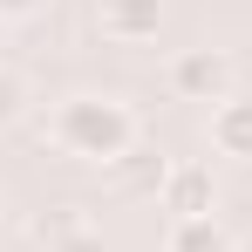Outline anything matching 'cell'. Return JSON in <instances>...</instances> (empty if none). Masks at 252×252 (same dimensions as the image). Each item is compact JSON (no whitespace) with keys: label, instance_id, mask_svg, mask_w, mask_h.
<instances>
[{"label":"cell","instance_id":"3957f363","mask_svg":"<svg viewBox=\"0 0 252 252\" xmlns=\"http://www.w3.org/2000/svg\"><path fill=\"white\" fill-rule=\"evenodd\" d=\"M95 28H102L109 41H123V48L157 41V28H164V0H102V7H95Z\"/></svg>","mask_w":252,"mask_h":252},{"label":"cell","instance_id":"9c48e42d","mask_svg":"<svg viewBox=\"0 0 252 252\" xmlns=\"http://www.w3.org/2000/svg\"><path fill=\"white\" fill-rule=\"evenodd\" d=\"M48 0H0V21H34Z\"/></svg>","mask_w":252,"mask_h":252},{"label":"cell","instance_id":"8992f818","mask_svg":"<svg viewBox=\"0 0 252 252\" xmlns=\"http://www.w3.org/2000/svg\"><path fill=\"white\" fill-rule=\"evenodd\" d=\"M164 252H239V239L218 225V211H211V218H170Z\"/></svg>","mask_w":252,"mask_h":252},{"label":"cell","instance_id":"6da1fadb","mask_svg":"<svg viewBox=\"0 0 252 252\" xmlns=\"http://www.w3.org/2000/svg\"><path fill=\"white\" fill-rule=\"evenodd\" d=\"M48 136H55V150H68L82 164H116L136 150V116L116 95H68L48 116Z\"/></svg>","mask_w":252,"mask_h":252},{"label":"cell","instance_id":"52a82bcc","mask_svg":"<svg viewBox=\"0 0 252 252\" xmlns=\"http://www.w3.org/2000/svg\"><path fill=\"white\" fill-rule=\"evenodd\" d=\"M21 109H28V75L0 62V129H7V123H21Z\"/></svg>","mask_w":252,"mask_h":252},{"label":"cell","instance_id":"7c38bea8","mask_svg":"<svg viewBox=\"0 0 252 252\" xmlns=\"http://www.w3.org/2000/svg\"><path fill=\"white\" fill-rule=\"evenodd\" d=\"M0 41H7V21H0Z\"/></svg>","mask_w":252,"mask_h":252},{"label":"cell","instance_id":"5b68a950","mask_svg":"<svg viewBox=\"0 0 252 252\" xmlns=\"http://www.w3.org/2000/svg\"><path fill=\"white\" fill-rule=\"evenodd\" d=\"M211 150L218 157H239L252 164V95H225V102H211Z\"/></svg>","mask_w":252,"mask_h":252},{"label":"cell","instance_id":"ba28073f","mask_svg":"<svg viewBox=\"0 0 252 252\" xmlns=\"http://www.w3.org/2000/svg\"><path fill=\"white\" fill-rule=\"evenodd\" d=\"M48 252H102V232H89V225H75V232H62Z\"/></svg>","mask_w":252,"mask_h":252},{"label":"cell","instance_id":"277c9868","mask_svg":"<svg viewBox=\"0 0 252 252\" xmlns=\"http://www.w3.org/2000/svg\"><path fill=\"white\" fill-rule=\"evenodd\" d=\"M157 191H164L170 218H211V211H218V191H211V170L205 164H170Z\"/></svg>","mask_w":252,"mask_h":252},{"label":"cell","instance_id":"30bf717a","mask_svg":"<svg viewBox=\"0 0 252 252\" xmlns=\"http://www.w3.org/2000/svg\"><path fill=\"white\" fill-rule=\"evenodd\" d=\"M239 252H252V232H246V239H239Z\"/></svg>","mask_w":252,"mask_h":252},{"label":"cell","instance_id":"7a4b0ae2","mask_svg":"<svg viewBox=\"0 0 252 252\" xmlns=\"http://www.w3.org/2000/svg\"><path fill=\"white\" fill-rule=\"evenodd\" d=\"M170 95H184V102H225L232 95V55L225 48H184L170 62Z\"/></svg>","mask_w":252,"mask_h":252},{"label":"cell","instance_id":"8fae6325","mask_svg":"<svg viewBox=\"0 0 252 252\" xmlns=\"http://www.w3.org/2000/svg\"><path fill=\"white\" fill-rule=\"evenodd\" d=\"M0 218H7V191H0Z\"/></svg>","mask_w":252,"mask_h":252}]
</instances>
